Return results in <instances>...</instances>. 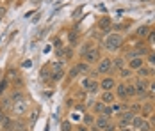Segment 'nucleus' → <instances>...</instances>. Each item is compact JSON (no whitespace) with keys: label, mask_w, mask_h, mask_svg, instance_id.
Listing matches in <instances>:
<instances>
[{"label":"nucleus","mask_w":155,"mask_h":131,"mask_svg":"<svg viewBox=\"0 0 155 131\" xmlns=\"http://www.w3.org/2000/svg\"><path fill=\"white\" fill-rule=\"evenodd\" d=\"M11 110H13V115H16V117L25 115V112L29 110V99H27V98L23 96L21 99H18V101H15V103H13Z\"/></svg>","instance_id":"f257e3e1"},{"label":"nucleus","mask_w":155,"mask_h":131,"mask_svg":"<svg viewBox=\"0 0 155 131\" xmlns=\"http://www.w3.org/2000/svg\"><path fill=\"white\" fill-rule=\"evenodd\" d=\"M121 44H123V36H120V34H110L105 39V48L109 51H114V50L121 48Z\"/></svg>","instance_id":"f03ea898"},{"label":"nucleus","mask_w":155,"mask_h":131,"mask_svg":"<svg viewBox=\"0 0 155 131\" xmlns=\"http://www.w3.org/2000/svg\"><path fill=\"white\" fill-rule=\"evenodd\" d=\"M112 71V60L110 58H102L98 60V67H96V73L98 74H107Z\"/></svg>","instance_id":"7ed1b4c3"},{"label":"nucleus","mask_w":155,"mask_h":131,"mask_svg":"<svg viewBox=\"0 0 155 131\" xmlns=\"http://www.w3.org/2000/svg\"><path fill=\"white\" fill-rule=\"evenodd\" d=\"M132 120H134V114L132 112H128V114H120V120H118V128H121V129H125V128H130L132 126Z\"/></svg>","instance_id":"20e7f679"},{"label":"nucleus","mask_w":155,"mask_h":131,"mask_svg":"<svg viewBox=\"0 0 155 131\" xmlns=\"http://www.w3.org/2000/svg\"><path fill=\"white\" fill-rule=\"evenodd\" d=\"M80 85L86 89V90H89V92H96V90L100 89V83L94 82V80H91V78H84V80L80 82Z\"/></svg>","instance_id":"39448f33"},{"label":"nucleus","mask_w":155,"mask_h":131,"mask_svg":"<svg viewBox=\"0 0 155 131\" xmlns=\"http://www.w3.org/2000/svg\"><path fill=\"white\" fill-rule=\"evenodd\" d=\"M82 58H84L86 64H96V62L100 60V55H98L96 50H89V51H86V53L82 55Z\"/></svg>","instance_id":"423d86ee"},{"label":"nucleus","mask_w":155,"mask_h":131,"mask_svg":"<svg viewBox=\"0 0 155 131\" xmlns=\"http://www.w3.org/2000/svg\"><path fill=\"white\" fill-rule=\"evenodd\" d=\"M134 87H136V96H141V98L146 96V92H148V85H146V82H143V78L134 83Z\"/></svg>","instance_id":"0eeeda50"},{"label":"nucleus","mask_w":155,"mask_h":131,"mask_svg":"<svg viewBox=\"0 0 155 131\" xmlns=\"http://www.w3.org/2000/svg\"><path fill=\"white\" fill-rule=\"evenodd\" d=\"M100 89H102V90H114V89H116V82H114V78L105 76V78L100 82Z\"/></svg>","instance_id":"6e6552de"},{"label":"nucleus","mask_w":155,"mask_h":131,"mask_svg":"<svg viewBox=\"0 0 155 131\" xmlns=\"http://www.w3.org/2000/svg\"><path fill=\"white\" fill-rule=\"evenodd\" d=\"M109 122H110L109 115H104V114H100V115H98L96 119H94V126H96V128H100L102 131H104V128L107 126Z\"/></svg>","instance_id":"1a4fd4ad"},{"label":"nucleus","mask_w":155,"mask_h":131,"mask_svg":"<svg viewBox=\"0 0 155 131\" xmlns=\"http://www.w3.org/2000/svg\"><path fill=\"white\" fill-rule=\"evenodd\" d=\"M143 64H144V60L143 57H136V58H130V62H128V67L132 69V71H137L143 67Z\"/></svg>","instance_id":"9d476101"},{"label":"nucleus","mask_w":155,"mask_h":131,"mask_svg":"<svg viewBox=\"0 0 155 131\" xmlns=\"http://www.w3.org/2000/svg\"><path fill=\"white\" fill-rule=\"evenodd\" d=\"M100 101L109 104V103H114V92L112 90H104L102 96H100Z\"/></svg>","instance_id":"9b49d317"},{"label":"nucleus","mask_w":155,"mask_h":131,"mask_svg":"<svg viewBox=\"0 0 155 131\" xmlns=\"http://www.w3.org/2000/svg\"><path fill=\"white\" fill-rule=\"evenodd\" d=\"M98 27H100V30H104V32H109L110 30V27H112V23H110V18H100V21H98Z\"/></svg>","instance_id":"f8f14e48"},{"label":"nucleus","mask_w":155,"mask_h":131,"mask_svg":"<svg viewBox=\"0 0 155 131\" xmlns=\"http://www.w3.org/2000/svg\"><path fill=\"white\" fill-rule=\"evenodd\" d=\"M116 96L120 98V99H127L128 96H127V85L125 83H120V85H116Z\"/></svg>","instance_id":"ddd939ff"},{"label":"nucleus","mask_w":155,"mask_h":131,"mask_svg":"<svg viewBox=\"0 0 155 131\" xmlns=\"http://www.w3.org/2000/svg\"><path fill=\"white\" fill-rule=\"evenodd\" d=\"M123 67H125V58L123 57H118V58L112 60V69H118V71H120V69H123Z\"/></svg>","instance_id":"4468645a"},{"label":"nucleus","mask_w":155,"mask_h":131,"mask_svg":"<svg viewBox=\"0 0 155 131\" xmlns=\"http://www.w3.org/2000/svg\"><path fill=\"white\" fill-rule=\"evenodd\" d=\"M75 67H77L78 74H86V73H89V64H86V62H78Z\"/></svg>","instance_id":"2eb2a0df"},{"label":"nucleus","mask_w":155,"mask_h":131,"mask_svg":"<svg viewBox=\"0 0 155 131\" xmlns=\"http://www.w3.org/2000/svg\"><path fill=\"white\" fill-rule=\"evenodd\" d=\"M23 129H27L25 128V122L20 120V119H16L15 122H13V131H23Z\"/></svg>","instance_id":"dca6fc26"},{"label":"nucleus","mask_w":155,"mask_h":131,"mask_svg":"<svg viewBox=\"0 0 155 131\" xmlns=\"http://www.w3.org/2000/svg\"><path fill=\"white\" fill-rule=\"evenodd\" d=\"M137 36H139V37H148V36H150V27H146V25L139 27V29H137Z\"/></svg>","instance_id":"f3484780"},{"label":"nucleus","mask_w":155,"mask_h":131,"mask_svg":"<svg viewBox=\"0 0 155 131\" xmlns=\"http://www.w3.org/2000/svg\"><path fill=\"white\" fill-rule=\"evenodd\" d=\"M137 131H152V124L148 122V120H141V124H139V128H137Z\"/></svg>","instance_id":"a211bd4d"},{"label":"nucleus","mask_w":155,"mask_h":131,"mask_svg":"<svg viewBox=\"0 0 155 131\" xmlns=\"http://www.w3.org/2000/svg\"><path fill=\"white\" fill-rule=\"evenodd\" d=\"M105 108H107V104H105V103H102V101L94 103V112H96V114H104V112H105Z\"/></svg>","instance_id":"6ab92c4d"},{"label":"nucleus","mask_w":155,"mask_h":131,"mask_svg":"<svg viewBox=\"0 0 155 131\" xmlns=\"http://www.w3.org/2000/svg\"><path fill=\"white\" fill-rule=\"evenodd\" d=\"M62 76H64L62 69H55V71L52 73V80H54V82H59V80H62Z\"/></svg>","instance_id":"aec40b11"},{"label":"nucleus","mask_w":155,"mask_h":131,"mask_svg":"<svg viewBox=\"0 0 155 131\" xmlns=\"http://www.w3.org/2000/svg\"><path fill=\"white\" fill-rule=\"evenodd\" d=\"M128 76H132V69L130 67H123V69H120V78H128Z\"/></svg>","instance_id":"412c9836"},{"label":"nucleus","mask_w":155,"mask_h":131,"mask_svg":"<svg viewBox=\"0 0 155 131\" xmlns=\"http://www.w3.org/2000/svg\"><path fill=\"white\" fill-rule=\"evenodd\" d=\"M137 74H139L141 78H144V76H148V74H150V69H148V67H144V66H143V67H141V69H137Z\"/></svg>","instance_id":"4be33fe9"},{"label":"nucleus","mask_w":155,"mask_h":131,"mask_svg":"<svg viewBox=\"0 0 155 131\" xmlns=\"http://www.w3.org/2000/svg\"><path fill=\"white\" fill-rule=\"evenodd\" d=\"M141 120H143V117H141V115H134V120H132V126H134V128H136V129H137V128H139Z\"/></svg>","instance_id":"5701e85b"},{"label":"nucleus","mask_w":155,"mask_h":131,"mask_svg":"<svg viewBox=\"0 0 155 131\" xmlns=\"http://www.w3.org/2000/svg\"><path fill=\"white\" fill-rule=\"evenodd\" d=\"M127 96H128V98L136 96V87H134V85H127Z\"/></svg>","instance_id":"b1692460"},{"label":"nucleus","mask_w":155,"mask_h":131,"mask_svg":"<svg viewBox=\"0 0 155 131\" xmlns=\"http://www.w3.org/2000/svg\"><path fill=\"white\" fill-rule=\"evenodd\" d=\"M109 110H110V114H120L121 106H120V104H114V103H112V104L109 106Z\"/></svg>","instance_id":"393cba45"},{"label":"nucleus","mask_w":155,"mask_h":131,"mask_svg":"<svg viewBox=\"0 0 155 131\" xmlns=\"http://www.w3.org/2000/svg\"><path fill=\"white\" fill-rule=\"evenodd\" d=\"M146 60H148V64H150V66H153V67H155V51H152V53H148V57H146Z\"/></svg>","instance_id":"a878e982"},{"label":"nucleus","mask_w":155,"mask_h":131,"mask_svg":"<svg viewBox=\"0 0 155 131\" xmlns=\"http://www.w3.org/2000/svg\"><path fill=\"white\" fill-rule=\"evenodd\" d=\"M61 131H71V124H70L68 120H64L61 124Z\"/></svg>","instance_id":"bb28decb"},{"label":"nucleus","mask_w":155,"mask_h":131,"mask_svg":"<svg viewBox=\"0 0 155 131\" xmlns=\"http://www.w3.org/2000/svg\"><path fill=\"white\" fill-rule=\"evenodd\" d=\"M116 129H118V126H116V124H112V122H109L107 126L104 128V131H116Z\"/></svg>","instance_id":"cd10ccee"},{"label":"nucleus","mask_w":155,"mask_h":131,"mask_svg":"<svg viewBox=\"0 0 155 131\" xmlns=\"http://www.w3.org/2000/svg\"><path fill=\"white\" fill-rule=\"evenodd\" d=\"M68 76H70V78H77V76H78L77 67H71V69H70V73H68Z\"/></svg>","instance_id":"c85d7f7f"},{"label":"nucleus","mask_w":155,"mask_h":131,"mask_svg":"<svg viewBox=\"0 0 155 131\" xmlns=\"http://www.w3.org/2000/svg\"><path fill=\"white\" fill-rule=\"evenodd\" d=\"M93 122H94L93 115H84V124H93Z\"/></svg>","instance_id":"c756f323"},{"label":"nucleus","mask_w":155,"mask_h":131,"mask_svg":"<svg viewBox=\"0 0 155 131\" xmlns=\"http://www.w3.org/2000/svg\"><path fill=\"white\" fill-rule=\"evenodd\" d=\"M5 87H7V80H2V82H0V96L4 94V90H5Z\"/></svg>","instance_id":"7c9ffc66"},{"label":"nucleus","mask_w":155,"mask_h":131,"mask_svg":"<svg viewBox=\"0 0 155 131\" xmlns=\"http://www.w3.org/2000/svg\"><path fill=\"white\" fill-rule=\"evenodd\" d=\"M38 114H39V110H34L32 112V115H31V126L36 122V119H38Z\"/></svg>","instance_id":"2f4dec72"},{"label":"nucleus","mask_w":155,"mask_h":131,"mask_svg":"<svg viewBox=\"0 0 155 131\" xmlns=\"http://www.w3.org/2000/svg\"><path fill=\"white\" fill-rule=\"evenodd\" d=\"M68 37H70V43H75V41H77V32H75V30H73V32H70V36H68Z\"/></svg>","instance_id":"473e14b6"},{"label":"nucleus","mask_w":155,"mask_h":131,"mask_svg":"<svg viewBox=\"0 0 155 131\" xmlns=\"http://www.w3.org/2000/svg\"><path fill=\"white\" fill-rule=\"evenodd\" d=\"M55 55H57V57H64V48H55Z\"/></svg>","instance_id":"72a5a7b5"},{"label":"nucleus","mask_w":155,"mask_h":131,"mask_svg":"<svg viewBox=\"0 0 155 131\" xmlns=\"http://www.w3.org/2000/svg\"><path fill=\"white\" fill-rule=\"evenodd\" d=\"M89 50H93V48H91V44H84V48H82L80 55H84V53H86V51H89Z\"/></svg>","instance_id":"f704fd0d"},{"label":"nucleus","mask_w":155,"mask_h":131,"mask_svg":"<svg viewBox=\"0 0 155 131\" xmlns=\"http://www.w3.org/2000/svg\"><path fill=\"white\" fill-rule=\"evenodd\" d=\"M80 14H82V7H77V9L73 11V18H78Z\"/></svg>","instance_id":"c9c22d12"},{"label":"nucleus","mask_w":155,"mask_h":131,"mask_svg":"<svg viewBox=\"0 0 155 131\" xmlns=\"http://www.w3.org/2000/svg\"><path fill=\"white\" fill-rule=\"evenodd\" d=\"M148 90L152 92V96H155V82H152V83L148 85Z\"/></svg>","instance_id":"e433bc0d"},{"label":"nucleus","mask_w":155,"mask_h":131,"mask_svg":"<svg viewBox=\"0 0 155 131\" xmlns=\"http://www.w3.org/2000/svg\"><path fill=\"white\" fill-rule=\"evenodd\" d=\"M4 119H5V115H4V112H2V110H0V124H2V122H4Z\"/></svg>","instance_id":"4c0bfd02"},{"label":"nucleus","mask_w":155,"mask_h":131,"mask_svg":"<svg viewBox=\"0 0 155 131\" xmlns=\"http://www.w3.org/2000/svg\"><path fill=\"white\" fill-rule=\"evenodd\" d=\"M150 39H152V43H155V30L150 34Z\"/></svg>","instance_id":"58836bf2"},{"label":"nucleus","mask_w":155,"mask_h":131,"mask_svg":"<svg viewBox=\"0 0 155 131\" xmlns=\"http://www.w3.org/2000/svg\"><path fill=\"white\" fill-rule=\"evenodd\" d=\"M23 66H25V67H31L32 62H31V60H27V62H23Z\"/></svg>","instance_id":"ea45409f"},{"label":"nucleus","mask_w":155,"mask_h":131,"mask_svg":"<svg viewBox=\"0 0 155 131\" xmlns=\"http://www.w3.org/2000/svg\"><path fill=\"white\" fill-rule=\"evenodd\" d=\"M78 131H89V129H87L86 126H80V128H78Z\"/></svg>","instance_id":"a19ab883"},{"label":"nucleus","mask_w":155,"mask_h":131,"mask_svg":"<svg viewBox=\"0 0 155 131\" xmlns=\"http://www.w3.org/2000/svg\"><path fill=\"white\" fill-rule=\"evenodd\" d=\"M5 14V9H4V7H0V16H4Z\"/></svg>","instance_id":"79ce46f5"},{"label":"nucleus","mask_w":155,"mask_h":131,"mask_svg":"<svg viewBox=\"0 0 155 131\" xmlns=\"http://www.w3.org/2000/svg\"><path fill=\"white\" fill-rule=\"evenodd\" d=\"M89 131H102V129H100V128H96V126H93V128H91Z\"/></svg>","instance_id":"37998d69"},{"label":"nucleus","mask_w":155,"mask_h":131,"mask_svg":"<svg viewBox=\"0 0 155 131\" xmlns=\"http://www.w3.org/2000/svg\"><path fill=\"white\" fill-rule=\"evenodd\" d=\"M121 131H132V129H130V128H125V129H121Z\"/></svg>","instance_id":"c03bdc74"},{"label":"nucleus","mask_w":155,"mask_h":131,"mask_svg":"<svg viewBox=\"0 0 155 131\" xmlns=\"http://www.w3.org/2000/svg\"><path fill=\"white\" fill-rule=\"evenodd\" d=\"M141 2H148V0H141Z\"/></svg>","instance_id":"a18cd8bd"},{"label":"nucleus","mask_w":155,"mask_h":131,"mask_svg":"<svg viewBox=\"0 0 155 131\" xmlns=\"http://www.w3.org/2000/svg\"><path fill=\"white\" fill-rule=\"evenodd\" d=\"M23 131H29V129H23Z\"/></svg>","instance_id":"49530a36"},{"label":"nucleus","mask_w":155,"mask_h":131,"mask_svg":"<svg viewBox=\"0 0 155 131\" xmlns=\"http://www.w3.org/2000/svg\"><path fill=\"white\" fill-rule=\"evenodd\" d=\"M0 131H2V129H0Z\"/></svg>","instance_id":"de8ad7c7"}]
</instances>
